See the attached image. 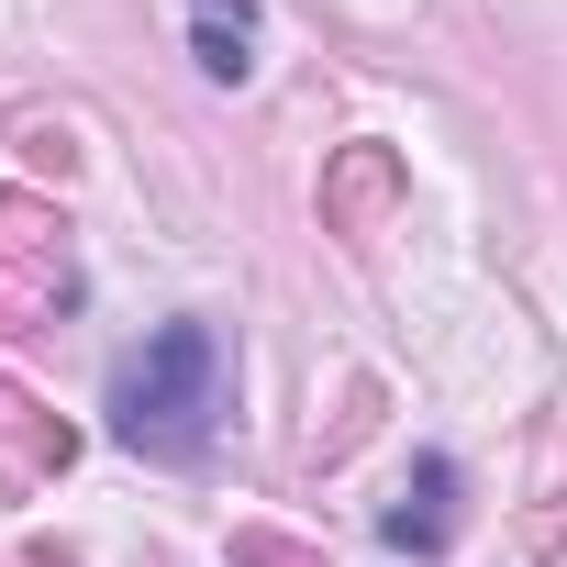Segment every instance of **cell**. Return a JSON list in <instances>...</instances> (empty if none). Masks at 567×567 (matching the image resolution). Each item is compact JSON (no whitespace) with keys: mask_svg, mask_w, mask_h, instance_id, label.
Wrapping results in <instances>:
<instances>
[{"mask_svg":"<svg viewBox=\"0 0 567 567\" xmlns=\"http://www.w3.org/2000/svg\"><path fill=\"white\" fill-rule=\"evenodd\" d=\"M223 423V334L212 323H156L112 368V434L134 456H200Z\"/></svg>","mask_w":567,"mask_h":567,"instance_id":"cell-1","label":"cell"},{"mask_svg":"<svg viewBox=\"0 0 567 567\" xmlns=\"http://www.w3.org/2000/svg\"><path fill=\"white\" fill-rule=\"evenodd\" d=\"M456 456H412V478H401V501L379 512V545H401V556H445L456 545Z\"/></svg>","mask_w":567,"mask_h":567,"instance_id":"cell-2","label":"cell"},{"mask_svg":"<svg viewBox=\"0 0 567 567\" xmlns=\"http://www.w3.org/2000/svg\"><path fill=\"white\" fill-rule=\"evenodd\" d=\"M390 200H401V156L390 145H346L323 167V234H379Z\"/></svg>","mask_w":567,"mask_h":567,"instance_id":"cell-3","label":"cell"},{"mask_svg":"<svg viewBox=\"0 0 567 567\" xmlns=\"http://www.w3.org/2000/svg\"><path fill=\"white\" fill-rule=\"evenodd\" d=\"M0 267H23L34 278V290H79V278H68V223L45 212V200H23V189H0Z\"/></svg>","mask_w":567,"mask_h":567,"instance_id":"cell-4","label":"cell"},{"mask_svg":"<svg viewBox=\"0 0 567 567\" xmlns=\"http://www.w3.org/2000/svg\"><path fill=\"white\" fill-rule=\"evenodd\" d=\"M189 56H200V79H245L256 68V0H189Z\"/></svg>","mask_w":567,"mask_h":567,"instance_id":"cell-5","label":"cell"},{"mask_svg":"<svg viewBox=\"0 0 567 567\" xmlns=\"http://www.w3.org/2000/svg\"><path fill=\"white\" fill-rule=\"evenodd\" d=\"M0 434H12V445H23L34 467H68V456H79V434H68V423H45V412H34L23 390H0Z\"/></svg>","mask_w":567,"mask_h":567,"instance_id":"cell-6","label":"cell"},{"mask_svg":"<svg viewBox=\"0 0 567 567\" xmlns=\"http://www.w3.org/2000/svg\"><path fill=\"white\" fill-rule=\"evenodd\" d=\"M234 567H323V556L290 545V534H234Z\"/></svg>","mask_w":567,"mask_h":567,"instance_id":"cell-7","label":"cell"}]
</instances>
